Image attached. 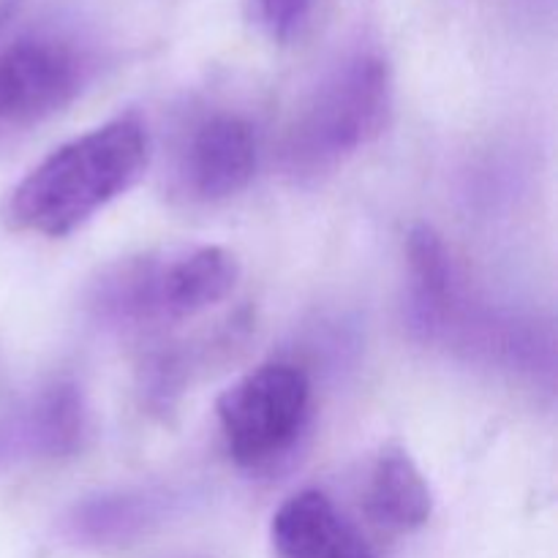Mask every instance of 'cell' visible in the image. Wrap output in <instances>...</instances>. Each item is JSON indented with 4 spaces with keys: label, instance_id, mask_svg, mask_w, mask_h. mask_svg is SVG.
Wrapping results in <instances>:
<instances>
[{
    "label": "cell",
    "instance_id": "8",
    "mask_svg": "<svg viewBox=\"0 0 558 558\" xmlns=\"http://www.w3.org/2000/svg\"><path fill=\"white\" fill-rule=\"evenodd\" d=\"M270 539L276 558H376L319 490L289 496L272 515Z\"/></svg>",
    "mask_w": 558,
    "mask_h": 558
},
{
    "label": "cell",
    "instance_id": "3",
    "mask_svg": "<svg viewBox=\"0 0 558 558\" xmlns=\"http://www.w3.org/2000/svg\"><path fill=\"white\" fill-rule=\"evenodd\" d=\"M392 76L381 54L354 52L316 85L289 125L283 163L294 178H316L371 142L390 123Z\"/></svg>",
    "mask_w": 558,
    "mask_h": 558
},
{
    "label": "cell",
    "instance_id": "10",
    "mask_svg": "<svg viewBox=\"0 0 558 558\" xmlns=\"http://www.w3.org/2000/svg\"><path fill=\"white\" fill-rule=\"evenodd\" d=\"M365 510L390 532H414L434 512V496L417 463L403 447H385L371 469Z\"/></svg>",
    "mask_w": 558,
    "mask_h": 558
},
{
    "label": "cell",
    "instance_id": "7",
    "mask_svg": "<svg viewBox=\"0 0 558 558\" xmlns=\"http://www.w3.org/2000/svg\"><path fill=\"white\" fill-rule=\"evenodd\" d=\"M87 412L71 381H52L27 398L0 425V458L5 461H60L82 450Z\"/></svg>",
    "mask_w": 558,
    "mask_h": 558
},
{
    "label": "cell",
    "instance_id": "5",
    "mask_svg": "<svg viewBox=\"0 0 558 558\" xmlns=\"http://www.w3.org/2000/svg\"><path fill=\"white\" fill-rule=\"evenodd\" d=\"M308 376L267 363L234 381L216 403L227 450L240 466H265L298 441L308 417Z\"/></svg>",
    "mask_w": 558,
    "mask_h": 558
},
{
    "label": "cell",
    "instance_id": "12",
    "mask_svg": "<svg viewBox=\"0 0 558 558\" xmlns=\"http://www.w3.org/2000/svg\"><path fill=\"white\" fill-rule=\"evenodd\" d=\"M314 0H245L251 25L265 33L270 41H289L308 22Z\"/></svg>",
    "mask_w": 558,
    "mask_h": 558
},
{
    "label": "cell",
    "instance_id": "2",
    "mask_svg": "<svg viewBox=\"0 0 558 558\" xmlns=\"http://www.w3.org/2000/svg\"><path fill=\"white\" fill-rule=\"evenodd\" d=\"M238 276V259L221 245L150 248L104 267L87 289V308L109 330L178 325L223 303Z\"/></svg>",
    "mask_w": 558,
    "mask_h": 558
},
{
    "label": "cell",
    "instance_id": "6",
    "mask_svg": "<svg viewBox=\"0 0 558 558\" xmlns=\"http://www.w3.org/2000/svg\"><path fill=\"white\" fill-rule=\"evenodd\" d=\"M259 147L245 118L213 112L196 120L174 156V191L196 205L238 196L254 180Z\"/></svg>",
    "mask_w": 558,
    "mask_h": 558
},
{
    "label": "cell",
    "instance_id": "9",
    "mask_svg": "<svg viewBox=\"0 0 558 558\" xmlns=\"http://www.w3.org/2000/svg\"><path fill=\"white\" fill-rule=\"evenodd\" d=\"M163 512L167 496L150 490H112L76 505L65 518V534L76 545L107 548L147 534L161 523Z\"/></svg>",
    "mask_w": 558,
    "mask_h": 558
},
{
    "label": "cell",
    "instance_id": "11",
    "mask_svg": "<svg viewBox=\"0 0 558 558\" xmlns=\"http://www.w3.org/2000/svg\"><path fill=\"white\" fill-rule=\"evenodd\" d=\"M407 259L420 319L425 325L447 319L456 300V272L439 234L425 223L414 227L407 240Z\"/></svg>",
    "mask_w": 558,
    "mask_h": 558
},
{
    "label": "cell",
    "instance_id": "4",
    "mask_svg": "<svg viewBox=\"0 0 558 558\" xmlns=\"http://www.w3.org/2000/svg\"><path fill=\"white\" fill-rule=\"evenodd\" d=\"M90 76V52L65 33L38 27L0 38V134L63 112Z\"/></svg>",
    "mask_w": 558,
    "mask_h": 558
},
{
    "label": "cell",
    "instance_id": "1",
    "mask_svg": "<svg viewBox=\"0 0 558 558\" xmlns=\"http://www.w3.org/2000/svg\"><path fill=\"white\" fill-rule=\"evenodd\" d=\"M150 140L140 114H120L49 153L11 189L9 229L65 238L142 178Z\"/></svg>",
    "mask_w": 558,
    "mask_h": 558
}]
</instances>
